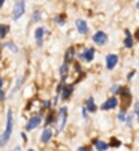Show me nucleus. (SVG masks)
I'll list each match as a JSON object with an SVG mask.
<instances>
[{"label": "nucleus", "mask_w": 139, "mask_h": 151, "mask_svg": "<svg viewBox=\"0 0 139 151\" xmlns=\"http://www.w3.org/2000/svg\"><path fill=\"white\" fill-rule=\"evenodd\" d=\"M12 126H14V117H12V111L9 109V111H8V123H6V129H5L3 135L0 136V145H5V144L9 141V138H11V135H12Z\"/></svg>", "instance_id": "nucleus-1"}, {"label": "nucleus", "mask_w": 139, "mask_h": 151, "mask_svg": "<svg viewBox=\"0 0 139 151\" xmlns=\"http://www.w3.org/2000/svg\"><path fill=\"white\" fill-rule=\"evenodd\" d=\"M24 12H26V2H22V0H19V2H17L15 3V6H14V19H19L22 15H24Z\"/></svg>", "instance_id": "nucleus-2"}, {"label": "nucleus", "mask_w": 139, "mask_h": 151, "mask_svg": "<svg viewBox=\"0 0 139 151\" xmlns=\"http://www.w3.org/2000/svg\"><path fill=\"white\" fill-rule=\"evenodd\" d=\"M66 120H67V108L63 106L61 109L58 111V121H57V127L58 130H63L66 126Z\"/></svg>", "instance_id": "nucleus-3"}, {"label": "nucleus", "mask_w": 139, "mask_h": 151, "mask_svg": "<svg viewBox=\"0 0 139 151\" xmlns=\"http://www.w3.org/2000/svg\"><path fill=\"white\" fill-rule=\"evenodd\" d=\"M93 42H94L96 45H105L108 42V35L105 32H96L93 35Z\"/></svg>", "instance_id": "nucleus-4"}, {"label": "nucleus", "mask_w": 139, "mask_h": 151, "mask_svg": "<svg viewBox=\"0 0 139 151\" xmlns=\"http://www.w3.org/2000/svg\"><path fill=\"white\" fill-rule=\"evenodd\" d=\"M118 106V99L117 97H109L108 100H105L102 103V109L103 111H109V109H115Z\"/></svg>", "instance_id": "nucleus-5"}, {"label": "nucleus", "mask_w": 139, "mask_h": 151, "mask_svg": "<svg viewBox=\"0 0 139 151\" xmlns=\"http://www.w3.org/2000/svg\"><path fill=\"white\" fill-rule=\"evenodd\" d=\"M105 61H106V69L112 70L118 64V55L117 54H108L106 58H105Z\"/></svg>", "instance_id": "nucleus-6"}, {"label": "nucleus", "mask_w": 139, "mask_h": 151, "mask_svg": "<svg viewBox=\"0 0 139 151\" xmlns=\"http://www.w3.org/2000/svg\"><path fill=\"white\" fill-rule=\"evenodd\" d=\"M76 29H78V32L81 33V35H85L87 32H88V26H87V23L84 19H76Z\"/></svg>", "instance_id": "nucleus-7"}, {"label": "nucleus", "mask_w": 139, "mask_h": 151, "mask_svg": "<svg viewBox=\"0 0 139 151\" xmlns=\"http://www.w3.org/2000/svg\"><path fill=\"white\" fill-rule=\"evenodd\" d=\"M40 124V118L39 117H33V118H30L29 120V123H27V130H33V129H36L37 126Z\"/></svg>", "instance_id": "nucleus-8"}, {"label": "nucleus", "mask_w": 139, "mask_h": 151, "mask_svg": "<svg viewBox=\"0 0 139 151\" xmlns=\"http://www.w3.org/2000/svg\"><path fill=\"white\" fill-rule=\"evenodd\" d=\"M85 108H87L88 112H96L97 106H96V103H94V99H93V97H88L87 102H85Z\"/></svg>", "instance_id": "nucleus-9"}, {"label": "nucleus", "mask_w": 139, "mask_h": 151, "mask_svg": "<svg viewBox=\"0 0 139 151\" xmlns=\"http://www.w3.org/2000/svg\"><path fill=\"white\" fill-rule=\"evenodd\" d=\"M94 54H96L94 50H93V48H88V50H85L84 54H81V58H84L85 61H91L93 58H94Z\"/></svg>", "instance_id": "nucleus-10"}, {"label": "nucleus", "mask_w": 139, "mask_h": 151, "mask_svg": "<svg viewBox=\"0 0 139 151\" xmlns=\"http://www.w3.org/2000/svg\"><path fill=\"white\" fill-rule=\"evenodd\" d=\"M61 91H63L61 93V99L63 100L69 99V97H71V94H72V91H73V85H66V87H63Z\"/></svg>", "instance_id": "nucleus-11"}, {"label": "nucleus", "mask_w": 139, "mask_h": 151, "mask_svg": "<svg viewBox=\"0 0 139 151\" xmlns=\"http://www.w3.org/2000/svg\"><path fill=\"white\" fill-rule=\"evenodd\" d=\"M43 33H45L43 27H39V29H36V32H35V37H36V44H37L39 47L42 45V39H43Z\"/></svg>", "instance_id": "nucleus-12"}, {"label": "nucleus", "mask_w": 139, "mask_h": 151, "mask_svg": "<svg viewBox=\"0 0 139 151\" xmlns=\"http://www.w3.org/2000/svg\"><path fill=\"white\" fill-rule=\"evenodd\" d=\"M124 35H126V39H124V47H126V48H133V37H132V33H130L129 30H126V32H124Z\"/></svg>", "instance_id": "nucleus-13"}, {"label": "nucleus", "mask_w": 139, "mask_h": 151, "mask_svg": "<svg viewBox=\"0 0 139 151\" xmlns=\"http://www.w3.org/2000/svg\"><path fill=\"white\" fill-rule=\"evenodd\" d=\"M94 147H96V150L97 151H106L108 148H109V145L106 144V142H103V141H94Z\"/></svg>", "instance_id": "nucleus-14"}, {"label": "nucleus", "mask_w": 139, "mask_h": 151, "mask_svg": "<svg viewBox=\"0 0 139 151\" xmlns=\"http://www.w3.org/2000/svg\"><path fill=\"white\" fill-rule=\"evenodd\" d=\"M51 136H53V130L51 129H45L42 133V142H48L51 139Z\"/></svg>", "instance_id": "nucleus-15"}, {"label": "nucleus", "mask_w": 139, "mask_h": 151, "mask_svg": "<svg viewBox=\"0 0 139 151\" xmlns=\"http://www.w3.org/2000/svg\"><path fill=\"white\" fill-rule=\"evenodd\" d=\"M73 52H75L73 48H69V50H67V52H66V63H69V61L73 58V55H75Z\"/></svg>", "instance_id": "nucleus-16"}, {"label": "nucleus", "mask_w": 139, "mask_h": 151, "mask_svg": "<svg viewBox=\"0 0 139 151\" xmlns=\"http://www.w3.org/2000/svg\"><path fill=\"white\" fill-rule=\"evenodd\" d=\"M67 69H69V64L64 61V64H63V66H61V69H60V75H61V78L64 79L66 78V73H67Z\"/></svg>", "instance_id": "nucleus-17"}, {"label": "nucleus", "mask_w": 139, "mask_h": 151, "mask_svg": "<svg viewBox=\"0 0 139 151\" xmlns=\"http://www.w3.org/2000/svg\"><path fill=\"white\" fill-rule=\"evenodd\" d=\"M8 26H0V37H5L6 33H8Z\"/></svg>", "instance_id": "nucleus-18"}, {"label": "nucleus", "mask_w": 139, "mask_h": 151, "mask_svg": "<svg viewBox=\"0 0 139 151\" xmlns=\"http://www.w3.org/2000/svg\"><path fill=\"white\" fill-rule=\"evenodd\" d=\"M120 85H117V84H115V85H112V87H111V93L112 94H120Z\"/></svg>", "instance_id": "nucleus-19"}, {"label": "nucleus", "mask_w": 139, "mask_h": 151, "mask_svg": "<svg viewBox=\"0 0 139 151\" xmlns=\"http://www.w3.org/2000/svg\"><path fill=\"white\" fill-rule=\"evenodd\" d=\"M132 120H133V115H132V114H129V115L126 117V120H124V123H126V124H127L129 127H132V126H133V124H132Z\"/></svg>", "instance_id": "nucleus-20"}, {"label": "nucleus", "mask_w": 139, "mask_h": 151, "mask_svg": "<svg viewBox=\"0 0 139 151\" xmlns=\"http://www.w3.org/2000/svg\"><path fill=\"white\" fill-rule=\"evenodd\" d=\"M118 120H120V121H124V120H126V109H121V111H120Z\"/></svg>", "instance_id": "nucleus-21"}, {"label": "nucleus", "mask_w": 139, "mask_h": 151, "mask_svg": "<svg viewBox=\"0 0 139 151\" xmlns=\"http://www.w3.org/2000/svg\"><path fill=\"white\" fill-rule=\"evenodd\" d=\"M135 115H136V118H138V121H139V100L135 103Z\"/></svg>", "instance_id": "nucleus-22"}, {"label": "nucleus", "mask_w": 139, "mask_h": 151, "mask_svg": "<svg viewBox=\"0 0 139 151\" xmlns=\"http://www.w3.org/2000/svg\"><path fill=\"white\" fill-rule=\"evenodd\" d=\"M37 19H40V14L39 12H35L33 14V21H37Z\"/></svg>", "instance_id": "nucleus-23"}, {"label": "nucleus", "mask_w": 139, "mask_h": 151, "mask_svg": "<svg viewBox=\"0 0 139 151\" xmlns=\"http://www.w3.org/2000/svg\"><path fill=\"white\" fill-rule=\"evenodd\" d=\"M6 47H8V48H11V50H12V51H14V52H17V51H18V48H17V47H15V45H12V44H8V45H6Z\"/></svg>", "instance_id": "nucleus-24"}, {"label": "nucleus", "mask_w": 139, "mask_h": 151, "mask_svg": "<svg viewBox=\"0 0 139 151\" xmlns=\"http://www.w3.org/2000/svg\"><path fill=\"white\" fill-rule=\"evenodd\" d=\"M112 145H114V147H120V145H121V142H120V141H117V139H114V141H112Z\"/></svg>", "instance_id": "nucleus-25"}, {"label": "nucleus", "mask_w": 139, "mask_h": 151, "mask_svg": "<svg viewBox=\"0 0 139 151\" xmlns=\"http://www.w3.org/2000/svg\"><path fill=\"white\" fill-rule=\"evenodd\" d=\"M87 112H88V111H87V108L84 106V108H82V117H84V118H87Z\"/></svg>", "instance_id": "nucleus-26"}, {"label": "nucleus", "mask_w": 139, "mask_h": 151, "mask_svg": "<svg viewBox=\"0 0 139 151\" xmlns=\"http://www.w3.org/2000/svg\"><path fill=\"white\" fill-rule=\"evenodd\" d=\"M3 97H5V93H3L2 88H0V100H3Z\"/></svg>", "instance_id": "nucleus-27"}, {"label": "nucleus", "mask_w": 139, "mask_h": 151, "mask_svg": "<svg viewBox=\"0 0 139 151\" xmlns=\"http://www.w3.org/2000/svg\"><path fill=\"white\" fill-rule=\"evenodd\" d=\"M133 75H135V70H133V72H130V73H129V76H127V79H129V81H130V79H132V78H133Z\"/></svg>", "instance_id": "nucleus-28"}, {"label": "nucleus", "mask_w": 139, "mask_h": 151, "mask_svg": "<svg viewBox=\"0 0 139 151\" xmlns=\"http://www.w3.org/2000/svg\"><path fill=\"white\" fill-rule=\"evenodd\" d=\"M78 151H87V148H84V147H79V148H78Z\"/></svg>", "instance_id": "nucleus-29"}, {"label": "nucleus", "mask_w": 139, "mask_h": 151, "mask_svg": "<svg viewBox=\"0 0 139 151\" xmlns=\"http://www.w3.org/2000/svg\"><path fill=\"white\" fill-rule=\"evenodd\" d=\"M136 37H138V40H139V27H138V30H136Z\"/></svg>", "instance_id": "nucleus-30"}, {"label": "nucleus", "mask_w": 139, "mask_h": 151, "mask_svg": "<svg viewBox=\"0 0 139 151\" xmlns=\"http://www.w3.org/2000/svg\"><path fill=\"white\" fill-rule=\"evenodd\" d=\"M3 3H5V0H0V8L3 6Z\"/></svg>", "instance_id": "nucleus-31"}, {"label": "nucleus", "mask_w": 139, "mask_h": 151, "mask_svg": "<svg viewBox=\"0 0 139 151\" xmlns=\"http://www.w3.org/2000/svg\"><path fill=\"white\" fill-rule=\"evenodd\" d=\"M136 9L139 11V0H138V2H136Z\"/></svg>", "instance_id": "nucleus-32"}, {"label": "nucleus", "mask_w": 139, "mask_h": 151, "mask_svg": "<svg viewBox=\"0 0 139 151\" xmlns=\"http://www.w3.org/2000/svg\"><path fill=\"white\" fill-rule=\"evenodd\" d=\"M14 151H21V148H19V147H17V148H14Z\"/></svg>", "instance_id": "nucleus-33"}, {"label": "nucleus", "mask_w": 139, "mask_h": 151, "mask_svg": "<svg viewBox=\"0 0 139 151\" xmlns=\"http://www.w3.org/2000/svg\"><path fill=\"white\" fill-rule=\"evenodd\" d=\"M2 85H3V81H2V79H0V87H2Z\"/></svg>", "instance_id": "nucleus-34"}, {"label": "nucleus", "mask_w": 139, "mask_h": 151, "mask_svg": "<svg viewBox=\"0 0 139 151\" xmlns=\"http://www.w3.org/2000/svg\"><path fill=\"white\" fill-rule=\"evenodd\" d=\"M29 151H33V150H29Z\"/></svg>", "instance_id": "nucleus-35"}]
</instances>
